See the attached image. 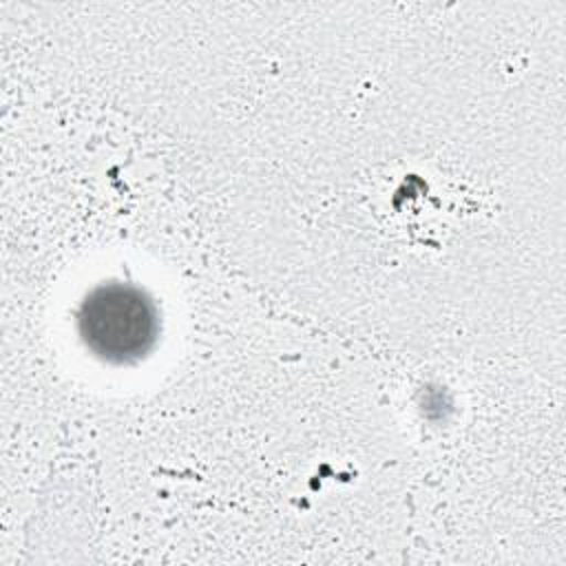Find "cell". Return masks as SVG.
Wrapping results in <instances>:
<instances>
[{"label":"cell","instance_id":"cell-1","mask_svg":"<svg viewBox=\"0 0 566 566\" xmlns=\"http://www.w3.org/2000/svg\"><path fill=\"white\" fill-rule=\"evenodd\" d=\"M84 345L108 363L144 358L159 336V314L146 292L128 283H104L86 294L77 312Z\"/></svg>","mask_w":566,"mask_h":566}]
</instances>
